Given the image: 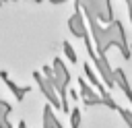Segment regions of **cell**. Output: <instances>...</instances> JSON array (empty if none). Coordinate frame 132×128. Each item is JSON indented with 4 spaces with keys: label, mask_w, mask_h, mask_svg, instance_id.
Masks as SVG:
<instances>
[{
    "label": "cell",
    "mask_w": 132,
    "mask_h": 128,
    "mask_svg": "<svg viewBox=\"0 0 132 128\" xmlns=\"http://www.w3.org/2000/svg\"><path fill=\"white\" fill-rule=\"evenodd\" d=\"M78 126H80V111L72 109V128H78Z\"/></svg>",
    "instance_id": "2"
},
{
    "label": "cell",
    "mask_w": 132,
    "mask_h": 128,
    "mask_svg": "<svg viewBox=\"0 0 132 128\" xmlns=\"http://www.w3.org/2000/svg\"><path fill=\"white\" fill-rule=\"evenodd\" d=\"M64 52H66V56L70 58V62H76V54H74V50H72L70 43H64Z\"/></svg>",
    "instance_id": "1"
}]
</instances>
